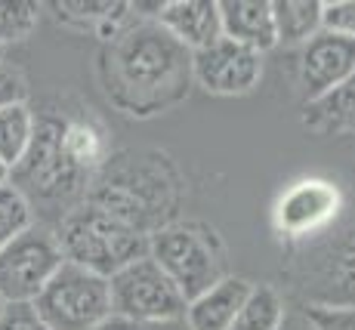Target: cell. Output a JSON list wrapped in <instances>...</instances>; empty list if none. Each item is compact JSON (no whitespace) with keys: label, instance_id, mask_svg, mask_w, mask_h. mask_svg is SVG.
I'll list each match as a JSON object with an SVG mask.
<instances>
[{"label":"cell","instance_id":"1","mask_svg":"<svg viewBox=\"0 0 355 330\" xmlns=\"http://www.w3.org/2000/svg\"><path fill=\"white\" fill-rule=\"evenodd\" d=\"M192 53L180 46L158 22L124 31L108 53L105 90L124 112H164L189 93Z\"/></svg>","mask_w":355,"mask_h":330},{"label":"cell","instance_id":"2","mask_svg":"<svg viewBox=\"0 0 355 330\" xmlns=\"http://www.w3.org/2000/svg\"><path fill=\"white\" fill-rule=\"evenodd\" d=\"M56 241L65 263L90 269L102 278H112L124 266L148 257V235L93 201H84L65 213Z\"/></svg>","mask_w":355,"mask_h":330},{"label":"cell","instance_id":"3","mask_svg":"<svg viewBox=\"0 0 355 330\" xmlns=\"http://www.w3.org/2000/svg\"><path fill=\"white\" fill-rule=\"evenodd\" d=\"M87 182H90V173H84L65 151L62 121L34 118V139L19 167H12L10 185H16L28 204L31 198H37L50 207H59L65 216V204H71L87 189Z\"/></svg>","mask_w":355,"mask_h":330},{"label":"cell","instance_id":"4","mask_svg":"<svg viewBox=\"0 0 355 330\" xmlns=\"http://www.w3.org/2000/svg\"><path fill=\"white\" fill-rule=\"evenodd\" d=\"M148 257L176 284L180 297L192 302L226 278V250L214 229L198 223L164 225L148 235Z\"/></svg>","mask_w":355,"mask_h":330},{"label":"cell","instance_id":"5","mask_svg":"<svg viewBox=\"0 0 355 330\" xmlns=\"http://www.w3.org/2000/svg\"><path fill=\"white\" fill-rule=\"evenodd\" d=\"M31 306L50 330H96L112 318L108 278L74 263H62Z\"/></svg>","mask_w":355,"mask_h":330},{"label":"cell","instance_id":"6","mask_svg":"<svg viewBox=\"0 0 355 330\" xmlns=\"http://www.w3.org/2000/svg\"><path fill=\"white\" fill-rule=\"evenodd\" d=\"M108 297H112V318H124L133 324L180 321L186 315V299L152 257H142L114 272L108 278Z\"/></svg>","mask_w":355,"mask_h":330},{"label":"cell","instance_id":"7","mask_svg":"<svg viewBox=\"0 0 355 330\" xmlns=\"http://www.w3.org/2000/svg\"><path fill=\"white\" fill-rule=\"evenodd\" d=\"M93 204L105 207L127 225L139 229L142 235L164 229L170 204V182L161 176V170L152 167H124L118 173L105 176L102 185L90 195Z\"/></svg>","mask_w":355,"mask_h":330},{"label":"cell","instance_id":"8","mask_svg":"<svg viewBox=\"0 0 355 330\" xmlns=\"http://www.w3.org/2000/svg\"><path fill=\"white\" fill-rule=\"evenodd\" d=\"M62 263L56 232L31 225L0 250V302H34Z\"/></svg>","mask_w":355,"mask_h":330},{"label":"cell","instance_id":"9","mask_svg":"<svg viewBox=\"0 0 355 330\" xmlns=\"http://www.w3.org/2000/svg\"><path fill=\"white\" fill-rule=\"evenodd\" d=\"M192 74L214 96H241L254 90L263 78V56L220 37L216 44L192 53Z\"/></svg>","mask_w":355,"mask_h":330},{"label":"cell","instance_id":"10","mask_svg":"<svg viewBox=\"0 0 355 330\" xmlns=\"http://www.w3.org/2000/svg\"><path fill=\"white\" fill-rule=\"evenodd\" d=\"M343 198L340 189L327 180H303L291 185L275 204V229L284 238L303 241L315 232H324L337 219Z\"/></svg>","mask_w":355,"mask_h":330},{"label":"cell","instance_id":"11","mask_svg":"<svg viewBox=\"0 0 355 330\" xmlns=\"http://www.w3.org/2000/svg\"><path fill=\"white\" fill-rule=\"evenodd\" d=\"M355 74V40L318 31L300 53V87L306 102L318 99Z\"/></svg>","mask_w":355,"mask_h":330},{"label":"cell","instance_id":"12","mask_svg":"<svg viewBox=\"0 0 355 330\" xmlns=\"http://www.w3.org/2000/svg\"><path fill=\"white\" fill-rule=\"evenodd\" d=\"M158 25L180 46L198 53L223 37L220 28V0H173L158 12Z\"/></svg>","mask_w":355,"mask_h":330},{"label":"cell","instance_id":"13","mask_svg":"<svg viewBox=\"0 0 355 330\" xmlns=\"http://www.w3.org/2000/svg\"><path fill=\"white\" fill-rule=\"evenodd\" d=\"M220 28L226 40L248 46L259 56L278 46L269 0H220Z\"/></svg>","mask_w":355,"mask_h":330},{"label":"cell","instance_id":"14","mask_svg":"<svg viewBox=\"0 0 355 330\" xmlns=\"http://www.w3.org/2000/svg\"><path fill=\"white\" fill-rule=\"evenodd\" d=\"M250 281L238 278V275H226L223 281H216L210 290H204L201 297L186 302V321L189 330H229L235 321L238 309L244 306L250 293Z\"/></svg>","mask_w":355,"mask_h":330},{"label":"cell","instance_id":"15","mask_svg":"<svg viewBox=\"0 0 355 330\" xmlns=\"http://www.w3.org/2000/svg\"><path fill=\"white\" fill-rule=\"evenodd\" d=\"M303 123L315 136H352L355 133V74L318 99L306 102Z\"/></svg>","mask_w":355,"mask_h":330},{"label":"cell","instance_id":"16","mask_svg":"<svg viewBox=\"0 0 355 330\" xmlns=\"http://www.w3.org/2000/svg\"><path fill=\"white\" fill-rule=\"evenodd\" d=\"M62 142L65 151L84 173H96L108 157L105 130L90 118H65L62 121Z\"/></svg>","mask_w":355,"mask_h":330},{"label":"cell","instance_id":"17","mask_svg":"<svg viewBox=\"0 0 355 330\" xmlns=\"http://www.w3.org/2000/svg\"><path fill=\"white\" fill-rule=\"evenodd\" d=\"M272 19L278 44H309L322 31V0H275Z\"/></svg>","mask_w":355,"mask_h":330},{"label":"cell","instance_id":"18","mask_svg":"<svg viewBox=\"0 0 355 330\" xmlns=\"http://www.w3.org/2000/svg\"><path fill=\"white\" fill-rule=\"evenodd\" d=\"M31 139H34V112L28 108V102L0 108V164L10 173L25 157Z\"/></svg>","mask_w":355,"mask_h":330},{"label":"cell","instance_id":"19","mask_svg":"<svg viewBox=\"0 0 355 330\" xmlns=\"http://www.w3.org/2000/svg\"><path fill=\"white\" fill-rule=\"evenodd\" d=\"M284 315L288 312L282 297L269 284H254L229 330H278L284 324Z\"/></svg>","mask_w":355,"mask_h":330},{"label":"cell","instance_id":"20","mask_svg":"<svg viewBox=\"0 0 355 330\" xmlns=\"http://www.w3.org/2000/svg\"><path fill=\"white\" fill-rule=\"evenodd\" d=\"M34 225V207L16 185H0V250Z\"/></svg>","mask_w":355,"mask_h":330},{"label":"cell","instance_id":"21","mask_svg":"<svg viewBox=\"0 0 355 330\" xmlns=\"http://www.w3.org/2000/svg\"><path fill=\"white\" fill-rule=\"evenodd\" d=\"M37 22L40 6L34 0H0V46L25 40Z\"/></svg>","mask_w":355,"mask_h":330},{"label":"cell","instance_id":"22","mask_svg":"<svg viewBox=\"0 0 355 330\" xmlns=\"http://www.w3.org/2000/svg\"><path fill=\"white\" fill-rule=\"evenodd\" d=\"M322 31L355 40V0L322 3Z\"/></svg>","mask_w":355,"mask_h":330},{"label":"cell","instance_id":"23","mask_svg":"<svg viewBox=\"0 0 355 330\" xmlns=\"http://www.w3.org/2000/svg\"><path fill=\"white\" fill-rule=\"evenodd\" d=\"M0 330H50L37 318L31 302H3L0 309Z\"/></svg>","mask_w":355,"mask_h":330},{"label":"cell","instance_id":"24","mask_svg":"<svg viewBox=\"0 0 355 330\" xmlns=\"http://www.w3.org/2000/svg\"><path fill=\"white\" fill-rule=\"evenodd\" d=\"M315 330H355V309H334V306H312L306 312Z\"/></svg>","mask_w":355,"mask_h":330},{"label":"cell","instance_id":"25","mask_svg":"<svg viewBox=\"0 0 355 330\" xmlns=\"http://www.w3.org/2000/svg\"><path fill=\"white\" fill-rule=\"evenodd\" d=\"M25 78L16 71L12 65L0 62V108H10V105H19L25 102Z\"/></svg>","mask_w":355,"mask_h":330},{"label":"cell","instance_id":"26","mask_svg":"<svg viewBox=\"0 0 355 330\" xmlns=\"http://www.w3.org/2000/svg\"><path fill=\"white\" fill-rule=\"evenodd\" d=\"M96 330H189L186 321H158V324H133V321L124 318H108L105 324H99Z\"/></svg>","mask_w":355,"mask_h":330},{"label":"cell","instance_id":"27","mask_svg":"<svg viewBox=\"0 0 355 330\" xmlns=\"http://www.w3.org/2000/svg\"><path fill=\"white\" fill-rule=\"evenodd\" d=\"M278 330H315L306 315H284V324Z\"/></svg>","mask_w":355,"mask_h":330},{"label":"cell","instance_id":"28","mask_svg":"<svg viewBox=\"0 0 355 330\" xmlns=\"http://www.w3.org/2000/svg\"><path fill=\"white\" fill-rule=\"evenodd\" d=\"M6 182H10V170H6L3 164H0V185H6Z\"/></svg>","mask_w":355,"mask_h":330},{"label":"cell","instance_id":"29","mask_svg":"<svg viewBox=\"0 0 355 330\" xmlns=\"http://www.w3.org/2000/svg\"><path fill=\"white\" fill-rule=\"evenodd\" d=\"M0 62H3V46H0Z\"/></svg>","mask_w":355,"mask_h":330},{"label":"cell","instance_id":"30","mask_svg":"<svg viewBox=\"0 0 355 330\" xmlns=\"http://www.w3.org/2000/svg\"><path fill=\"white\" fill-rule=\"evenodd\" d=\"M0 309H3V302H0Z\"/></svg>","mask_w":355,"mask_h":330}]
</instances>
